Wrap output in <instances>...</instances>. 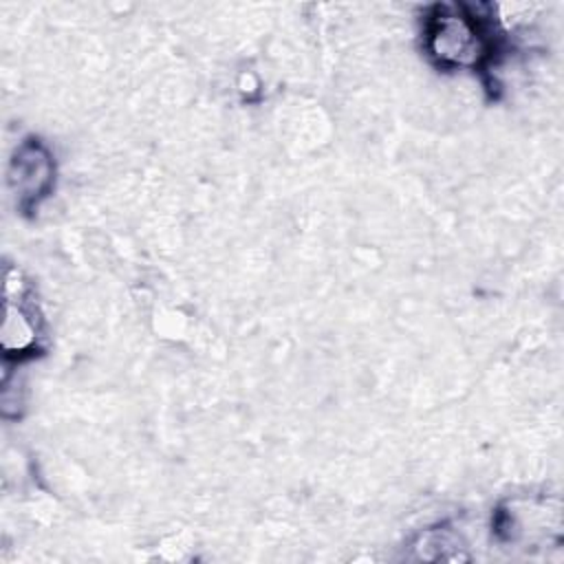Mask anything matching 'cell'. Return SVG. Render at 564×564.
<instances>
[{
	"label": "cell",
	"instance_id": "cell-1",
	"mask_svg": "<svg viewBox=\"0 0 564 564\" xmlns=\"http://www.w3.org/2000/svg\"><path fill=\"white\" fill-rule=\"evenodd\" d=\"M423 35L427 55L441 68H482L496 48L491 24L460 4L434 7Z\"/></svg>",
	"mask_w": 564,
	"mask_h": 564
},
{
	"label": "cell",
	"instance_id": "cell-2",
	"mask_svg": "<svg viewBox=\"0 0 564 564\" xmlns=\"http://www.w3.org/2000/svg\"><path fill=\"white\" fill-rule=\"evenodd\" d=\"M42 317L33 302L31 289L20 280V273L7 269L4 275V322H2V348L4 355H18L20 359L33 357L40 350Z\"/></svg>",
	"mask_w": 564,
	"mask_h": 564
},
{
	"label": "cell",
	"instance_id": "cell-3",
	"mask_svg": "<svg viewBox=\"0 0 564 564\" xmlns=\"http://www.w3.org/2000/svg\"><path fill=\"white\" fill-rule=\"evenodd\" d=\"M55 181V163L51 152L40 139H26L20 143L11 159L9 183L15 192L18 207L31 212L48 196Z\"/></svg>",
	"mask_w": 564,
	"mask_h": 564
}]
</instances>
